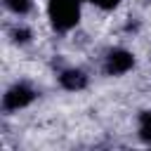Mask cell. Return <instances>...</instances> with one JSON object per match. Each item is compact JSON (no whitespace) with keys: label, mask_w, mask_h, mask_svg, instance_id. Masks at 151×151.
Masks as SVG:
<instances>
[{"label":"cell","mask_w":151,"mask_h":151,"mask_svg":"<svg viewBox=\"0 0 151 151\" xmlns=\"http://www.w3.org/2000/svg\"><path fill=\"white\" fill-rule=\"evenodd\" d=\"M132 64H134V59H132L130 52H125V50H113V52L106 57V73H111V76L125 73V71L132 68Z\"/></svg>","instance_id":"3"},{"label":"cell","mask_w":151,"mask_h":151,"mask_svg":"<svg viewBox=\"0 0 151 151\" xmlns=\"http://www.w3.org/2000/svg\"><path fill=\"white\" fill-rule=\"evenodd\" d=\"M139 134H142V139L151 142V113H142V118H139Z\"/></svg>","instance_id":"5"},{"label":"cell","mask_w":151,"mask_h":151,"mask_svg":"<svg viewBox=\"0 0 151 151\" xmlns=\"http://www.w3.org/2000/svg\"><path fill=\"white\" fill-rule=\"evenodd\" d=\"M33 90L28 87V85H14L7 94H5V99H2V106L7 109V111H17V109H24L26 104H31L33 101Z\"/></svg>","instance_id":"2"},{"label":"cell","mask_w":151,"mask_h":151,"mask_svg":"<svg viewBox=\"0 0 151 151\" xmlns=\"http://www.w3.org/2000/svg\"><path fill=\"white\" fill-rule=\"evenodd\" d=\"M5 5H7L12 12H17V14H24V12H28V7H31V0H5Z\"/></svg>","instance_id":"6"},{"label":"cell","mask_w":151,"mask_h":151,"mask_svg":"<svg viewBox=\"0 0 151 151\" xmlns=\"http://www.w3.org/2000/svg\"><path fill=\"white\" fill-rule=\"evenodd\" d=\"M80 14V0H50V19L59 31L76 26Z\"/></svg>","instance_id":"1"},{"label":"cell","mask_w":151,"mask_h":151,"mask_svg":"<svg viewBox=\"0 0 151 151\" xmlns=\"http://www.w3.org/2000/svg\"><path fill=\"white\" fill-rule=\"evenodd\" d=\"M59 80H61V85L66 90H83L87 85V78H85L83 71H64L59 76Z\"/></svg>","instance_id":"4"},{"label":"cell","mask_w":151,"mask_h":151,"mask_svg":"<svg viewBox=\"0 0 151 151\" xmlns=\"http://www.w3.org/2000/svg\"><path fill=\"white\" fill-rule=\"evenodd\" d=\"M90 2H94V5H99V7H104V9H111V7H116L120 0H90Z\"/></svg>","instance_id":"7"}]
</instances>
